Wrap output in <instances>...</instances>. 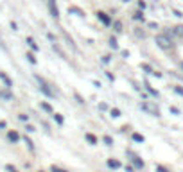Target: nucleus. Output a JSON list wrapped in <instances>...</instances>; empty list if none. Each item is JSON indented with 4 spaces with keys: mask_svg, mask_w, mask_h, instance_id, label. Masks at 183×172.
Returning <instances> with one entry per match:
<instances>
[{
    "mask_svg": "<svg viewBox=\"0 0 183 172\" xmlns=\"http://www.w3.org/2000/svg\"><path fill=\"white\" fill-rule=\"evenodd\" d=\"M104 143H106V145H113L112 136H104Z\"/></svg>",
    "mask_w": 183,
    "mask_h": 172,
    "instance_id": "18",
    "label": "nucleus"
},
{
    "mask_svg": "<svg viewBox=\"0 0 183 172\" xmlns=\"http://www.w3.org/2000/svg\"><path fill=\"white\" fill-rule=\"evenodd\" d=\"M108 167L110 169H120V162L119 160H108Z\"/></svg>",
    "mask_w": 183,
    "mask_h": 172,
    "instance_id": "9",
    "label": "nucleus"
},
{
    "mask_svg": "<svg viewBox=\"0 0 183 172\" xmlns=\"http://www.w3.org/2000/svg\"><path fill=\"white\" fill-rule=\"evenodd\" d=\"M174 34H183V27H174Z\"/></svg>",
    "mask_w": 183,
    "mask_h": 172,
    "instance_id": "23",
    "label": "nucleus"
},
{
    "mask_svg": "<svg viewBox=\"0 0 183 172\" xmlns=\"http://www.w3.org/2000/svg\"><path fill=\"white\" fill-rule=\"evenodd\" d=\"M113 27H115L117 32H120V30H122V23H120V22H115V25H113Z\"/></svg>",
    "mask_w": 183,
    "mask_h": 172,
    "instance_id": "17",
    "label": "nucleus"
},
{
    "mask_svg": "<svg viewBox=\"0 0 183 172\" xmlns=\"http://www.w3.org/2000/svg\"><path fill=\"white\" fill-rule=\"evenodd\" d=\"M54 120L58 122V124H63V117H61L59 113H56V115H54Z\"/></svg>",
    "mask_w": 183,
    "mask_h": 172,
    "instance_id": "14",
    "label": "nucleus"
},
{
    "mask_svg": "<svg viewBox=\"0 0 183 172\" xmlns=\"http://www.w3.org/2000/svg\"><path fill=\"white\" fill-rule=\"evenodd\" d=\"M174 91H176L178 95H183V88H181V86H176V88H174Z\"/></svg>",
    "mask_w": 183,
    "mask_h": 172,
    "instance_id": "24",
    "label": "nucleus"
},
{
    "mask_svg": "<svg viewBox=\"0 0 183 172\" xmlns=\"http://www.w3.org/2000/svg\"><path fill=\"white\" fill-rule=\"evenodd\" d=\"M145 86H147V90H149V93H151V95H154V97L158 95V91H154V90L151 88V86H149V84H145Z\"/></svg>",
    "mask_w": 183,
    "mask_h": 172,
    "instance_id": "21",
    "label": "nucleus"
},
{
    "mask_svg": "<svg viewBox=\"0 0 183 172\" xmlns=\"http://www.w3.org/2000/svg\"><path fill=\"white\" fill-rule=\"evenodd\" d=\"M140 108H142L144 111H147V113H151V115H154V117H158V115H160L158 108H156V106H152V104H149V102H144Z\"/></svg>",
    "mask_w": 183,
    "mask_h": 172,
    "instance_id": "3",
    "label": "nucleus"
},
{
    "mask_svg": "<svg viewBox=\"0 0 183 172\" xmlns=\"http://www.w3.org/2000/svg\"><path fill=\"white\" fill-rule=\"evenodd\" d=\"M49 2V11H51V16L52 18H59V11H58V6H56V0H47Z\"/></svg>",
    "mask_w": 183,
    "mask_h": 172,
    "instance_id": "4",
    "label": "nucleus"
},
{
    "mask_svg": "<svg viewBox=\"0 0 183 172\" xmlns=\"http://www.w3.org/2000/svg\"><path fill=\"white\" fill-rule=\"evenodd\" d=\"M40 172H43V170H40Z\"/></svg>",
    "mask_w": 183,
    "mask_h": 172,
    "instance_id": "29",
    "label": "nucleus"
},
{
    "mask_svg": "<svg viewBox=\"0 0 183 172\" xmlns=\"http://www.w3.org/2000/svg\"><path fill=\"white\" fill-rule=\"evenodd\" d=\"M110 47H112V49H119V45H117V40H115V38L110 40Z\"/></svg>",
    "mask_w": 183,
    "mask_h": 172,
    "instance_id": "15",
    "label": "nucleus"
},
{
    "mask_svg": "<svg viewBox=\"0 0 183 172\" xmlns=\"http://www.w3.org/2000/svg\"><path fill=\"white\" fill-rule=\"evenodd\" d=\"M0 79H2V81L6 82V86H7V88H9V86H13V82H11V79L7 77V75H6V74H4V72H0Z\"/></svg>",
    "mask_w": 183,
    "mask_h": 172,
    "instance_id": "10",
    "label": "nucleus"
},
{
    "mask_svg": "<svg viewBox=\"0 0 183 172\" xmlns=\"http://www.w3.org/2000/svg\"><path fill=\"white\" fill-rule=\"evenodd\" d=\"M41 110H45V111L52 113V108H51V104H47V102H41Z\"/></svg>",
    "mask_w": 183,
    "mask_h": 172,
    "instance_id": "12",
    "label": "nucleus"
},
{
    "mask_svg": "<svg viewBox=\"0 0 183 172\" xmlns=\"http://www.w3.org/2000/svg\"><path fill=\"white\" fill-rule=\"evenodd\" d=\"M97 18H99L104 25H110V23H112V20H110V18L106 16V13H102V11H99V13H97Z\"/></svg>",
    "mask_w": 183,
    "mask_h": 172,
    "instance_id": "5",
    "label": "nucleus"
},
{
    "mask_svg": "<svg viewBox=\"0 0 183 172\" xmlns=\"http://www.w3.org/2000/svg\"><path fill=\"white\" fill-rule=\"evenodd\" d=\"M6 169H7V170H9V172H16V170H14V169H13V167H11V165H7Z\"/></svg>",
    "mask_w": 183,
    "mask_h": 172,
    "instance_id": "26",
    "label": "nucleus"
},
{
    "mask_svg": "<svg viewBox=\"0 0 183 172\" xmlns=\"http://www.w3.org/2000/svg\"><path fill=\"white\" fill-rule=\"evenodd\" d=\"M27 43H29V47L32 49V50H38V45L34 43V40H32V38H27Z\"/></svg>",
    "mask_w": 183,
    "mask_h": 172,
    "instance_id": "11",
    "label": "nucleus"
},
{
    "mask_svg": "<svg viewBox=\"0 0 183 172\" xmlns=\"http://www.w3.org/2000/svg\"><path fill=\"white\" fill-rule=\"evenodd\" d=\"M20 120H29V115H20Z\"/></svg>",
    "mask_w": 183,
    "mask_h": 172,
    "instance_id": "25",
    "label": "nucleus"
},
{
    "mask_svg": "<svg viewBox=\"0 0 183 172\" xmlns=\"http://www.w3.org/2000/svg\"><path fill=\"white\" fill-rule=\"evenodd\" d=\"M112 117H115V118H117V117H120V111H119L117 108H113V110H112Z\"/></svg>",
    "mask_w": 183,
    "mask_h": 172,
    "instance_id": "19",
    "label": "nucleus"
},
{
    "mask_svg": "<svg viewBox=\"0 0 183 172\" xmlns=\"http://www.w3.org/2000/svg\"><path fill=\"white\" fill-rule=\"evenodd\" d=\"M131 160H133V163H135V167H136V169H142V167H144V162L138 158V156H131Z\"/></svg>",
    "mask_w": 183,
    "mask_h": 172,
    "instance_id": "8",
    "label": "nucleus"
},
{
    "mask_svg": "<svg viewBox=\"0 0 183 172\" xmlns=\"http://www.w3.org/2000/svg\"><path fill=\"white\" fill-rule=\"evenodd\" d=\"M27 58H29V61L32 63V65H36V58H34L32 54H27Z\"/></svg>",
    "mask_w": 183,
    "mask_h": 172,
    "instance_id": "22",
    "label": "nucleus"
},
{
    "mask_svg": "<svg viewBox=\"0 0 183 172\" xmlns=\"http://www.w3.org/2000/svg\"><path fill=\"white\" fill-rule=\"evenodd\" d=\"M133 140H135V142H144V136L138 134V133H135V134H133Z\"/></svg>",
    "mask_w": 183,
    "mask_h": 172,
    "instance_id": "13",
    "label": "nucleus"
},
{
    "mask_svg": "<svg viewBox=\"0 0 183 172\" xmlns=\"http://www.w3.org/2000/svg\"><path fill=\"white\" fill-rule=\"evenodd\" d=\"M51 172H67V170H63V169H59V167L52 165V167H51Z\"/></svg>",
    "mask_w": 183,
    "mask_h": 172,
    "instance_id": "16",
    "label": "nucleus"
},
{
    "mask_svg": "<svg viewBox=\"0 0 183 172\" xmlns=\"http://www.w3.org/2000/svg\"><path fill=\"white\" fill-rule=\"evenodd\" d=\"M156 43H158V47L163 49V50H169L171 47H173V41L169 36H165V34H160V36H156Z\"/></svg>",
    "mask_w": 183,
    "mask_h": 172,
    "instance_id": "1",
    "label": "nucleus"
},
{
    "mask_svg": "<svg viewBox=\"0 0 183 172\" xmlns=\"http://www.w3.org/2000/svg\"><path fill=\"white\" fill-rule=\"evenodd\" d=\"M84 138H86V140H88V142H90L92 145H95V143L99 142V140H97V136H93L92 133H86V134H84Z\"/></svg>",
    "mask_w": 183,
    "mask_h": 172,
    "instance_id": "7",
    "label": "nucleus"
},
{
    "mask_svg": "<svg viewBox=\"0 0 183 172\" xmlns=\"http://www.w3.org/2000/svg\"><path fill=\"white\" fill-rule=\"evenodd\" d=\"M181 68H183V63H181Z\"/></svg>",
    "mask_w": 183,
    "mask_h": 172,
    "instance_id": "28",
    "label": "nucleus"
},
{
    "mask_svg": "<svg viewBox=\"0 0 183 172\" xmlns=\"http://www.w3.org/2000/svg\"><path fill=\"white\" fill-rule=\"evenodd\" d=\"M36 79H38V82H40V90L43 91L45 95H49V97H52L54 93H52V90H51V88H49V84H47V82L43 81V79H41L40 75H36Z\"/></svg>",
    "mask_w": 183,
    "mask_h": 172,
    "instance_id": "2",
    "label": "nucleus"
},
{
    "mask_svg": "<svg viewBox=\"0 0 183 172\" xmlns=\"http://www.w3.org/2000/svg\"><path fill=\"white\" fill-rule=\"evenodd\" d=\"M6 127V122H0V129H4Z\"/></svg>",
    "mask_w": 183,
    "mask_h": 172,
    "instance_id": "27",
    "label": "nucleus"
},
{
    "mask_svg": "<svg viewBox=\"0 0 183 172\" xmlns=\"http://www.w3.org/2000/svg\"><path fill=\"white\" fill-rule=\"evenodd\" d=\"M7 138H9V140H11L13 143H14V142H18V140H20V134H18L16 131H9V134H7Z\"/></svg>",
    "mask_w": 183,
    "mask_h": 172,
    "instance_id": "6",
    "label": "nucleus"
},
{
    "mask_svg": "<svg viewBox=\"0 0 183 172\" xmlns=\"http://www.w3.org/2000/svg\"><path fill=\"white\" fill-rule=\"evenodd\" d=\"M23 140H25V143H27V147H29V149H34V143L30 142V140H29V138H27V136H25Z\"/></svg>",
    "mask_w": 183,
    "mask_h": 172,
    "instance_id": "20",
    "label": "nucleus"
}]
</instances>
